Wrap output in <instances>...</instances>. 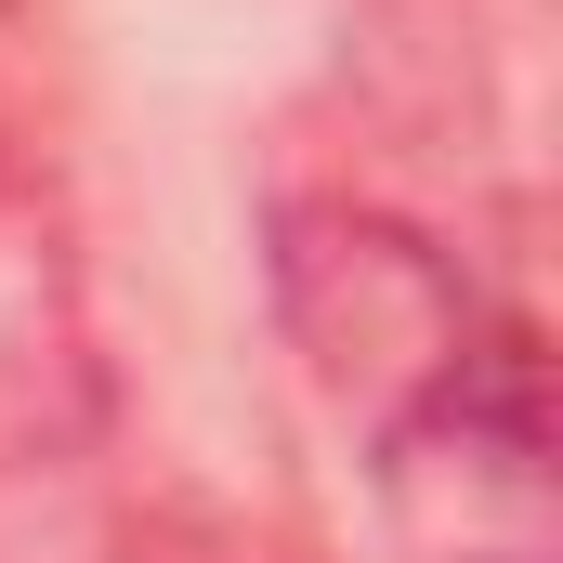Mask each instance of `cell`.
<instances>
[{
	"label": "cell",
	"mask_w": 563,
	"mask_h": 563,
	"mask_svg": "<svg viewBox=\"0 0 563 563\" xmlns=\"http://www.w3.org/2000/svg\"><path fill=\"white\" fill-rule=\"evenodd\" d=\"M380 511L407 563H551V354L525 314H485L420 394L380 407Z\"/></svg>",
	"instance_id": "6da1fadb"
},
{
	"label": "cell",
	"mask_w": 563,
	"mask_h": 563,
	"mask_svg": "<svg viewBox=\"0 0 563 563\" xmlns=\"http://www.w3.org/2000/svg\"><path fill=\"white\" fill-rule=\"evenodd\" d=\"M276 301L301 328V354H314V380L341 407H367V420L394 394H420L485 328V301L445 276V250H420L380 210H288L276 223Z\"/></svg>",
	"instance_id": "7a4b0ae2"
},
{
	"label": "cell",
	"mask_w": 563,
	"mask_h": 563,
	"mask_svg": "<svg viewBox=\"0 0 563 563\" xmlns=\"http://www.w3.org/2000/svg\"><path fill=\"white\" fill-rule=\"evenodd\" d=\"M79 380V354H66V301H53V263L26 250V236H0V472L26 459V445H53L66 432V394Z\"/></svg>",
	"instance_id": "3957f363"
}]
</instances>
